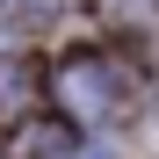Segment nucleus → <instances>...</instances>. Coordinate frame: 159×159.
Returning <instances> with one entry per match:
<instances>
[]
</instances>
